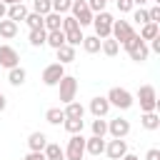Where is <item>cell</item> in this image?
Here are the masks:
<instances>
[{
  "instance_id": "6da1fadb",
  "label": "cell",
  "mask_w": 160,
  "mask_h": 160,
  "mask_svg": "<svg viewBox=\"0 0 160 160\" xmlns=\"http://www.w3.org/2000/svg\"><path fill=\"white\" fill-rule=\"evenodd\" d=\"M122 48L128 50L130 60H135V62H145V60H148V55H150V48H148V45H145V40H142L140 35H135V32L122 42Z\"/></svg>"
},
{
  "instance_id": "7a4b0ae2",
  "label": "cell",
  "mask_w": 160,
  "mask_h": 160,
  "mask_svg": "<svg viewBox=\"0 0 160 160\" xmlns=\"http://www.w3.org/2000/svg\"><path fill=\"white\" fill-rule=\"evenodd\" d=\"M108 98V102H110V108H120V110H128V108H132V92L130 90H125V88H110V92L105 95Z\"/></svg>"
},
{
  "instance_id": "3957f363",
  "label": "cell",
  "mask_w": 160,
  "mask_h": 160,
  "mask_svg": "<svg viewBox=\"0 0 160 160\" xmlns=\"http://www.w3.org/2000/svg\"><path fill=\"white\" fill-rule=\"evenodd\" d=\"M135 98L140 100V110H142V112L158 110V95H155V88H152V85H140L138 92H135Z\"/></svg>"
},
{
  "instance_id": "277c9868",
  "label": "cell",
  "mask_w": 160,
  "mask_h": 160,
  "mask_svg": "<svg viewBox=\"0 0 160 160\" xmlns=\"http://www.w3.org/2000/svg\"><path fill=\"white\" fill-rule=\"evenodd\" d=\"M112 15L108 12V10H102V12H95L92 15V28H95V35L100 38V40H105V38H110V30H112Z\"/></svg>"
},
{
  "instance_id": "5b68a950",
  "label": "cell",
  "mask_w": 160,
  "mask_h": 160,
  "mask_svg": "<svg viewBox=\"0 0 160 160\" xmlns=\"http://www.w3.org/2000/svg\"><path fill=\"white\" fill-rule=\"evenodd\" d=\"M62 152H65V160H82V155H85V138H82V132H75L68 140V148Z\"/></svg>"
},
{
  "instance_id": "8992f818",
  "label": "cell",
  "mask_w": 160,
  "mask_h": 160,
  "mask_svg": "<svg viewBox=\"0 0 160 160\" xmlns=\"http://www.w3.org/2000/svg\"><path fill=\"white\" fill-rule=\"evenodd\" d=\"M70 12H72V18L78 20V25L80 28H85V25H92V10L85 5V0H72V5H70Z\"/></svg>"
},
{
  "instance_id": "52a82bcc",
  "label": "cell",
  "mask_w": 160,
  "mask_h": 160,
  "mask_svg": "<svg viewBox=\"0 0 160 160\" xmlns=\"http://www.w3.org/2000/svg\"><path fill=\"white\" fill-rule=\"evenodd\" d=\"M58 88H60V102H72L75 100V95H78V80L72 75H62L60 82H58Z\"/></svg>"
},
{
  "instance_id": "ba28073f",
  "label": "cell",
  "mask_w": 160,
  "mask_h": 160,
  "mask_svg": "<svg viewBox=\"0 0 160 160\" xmlns=\"http://www.w3.org/2000/svg\"><path fill=\"white\" fill-rule=\"evenodd\" d=\"M62 75H65V65H62V62H50V65L42 70V82H45L48 88H52V85L60 82Z\"/></svg>"
},
{
  "instance_id": "9c48e42d",
  "label": "cell",
  "mask_w": 160,
  "mask_h": 160,
  "mask_svg": "<svg viewBox=\"0 0 160 160\" xmlns=\"http://www.w3.org/2000/svg\"><path fill=\"white\" fill-rule=\"evenodd\" d=\"M112 40H118V45H122L130 35H132V25L128 20H112V30H110Z\"/></svg>"
},
{
  "instance_id": "30bf717a",
  "label": "cell",
  "mask_w": 160,
  "mask_h": 160,
  "mask_svg": "<svg viewBox=\"0 0 160 160\" xmlns=\"http://www.w3.org/2000/svg\"><path fill=\"white\" fill-rule=\"evenodd\" d=\"M125 152H128V142H125V138H112L110 142H105V155H108L110 160H120Z\"/></svg>"
},
{
  "instance_id": "8fae6325",
  "label": "cell",
  "mask_w": 160,
  "mask_h": 160,
  "mask_svg": "<svg viewBox=\"0 0 160 160\" xmlns=\"http://www.w3.org/2000/svg\"><path fill=\"white\" fill-rule=\"evenodd\" d=\"M20 65V52L12 45H0V68H15Z\"/></svg>"
},
{
  "instance_id": "7c38bea8",
  "label": "cell",
  "mask_w": 160,
  "mask_h": 160,
  "mask_svg": "<svg viewBox=\"0 0 160 160\" xmlns=\"http://www.w3.org/2000/svg\"><path fill=\"white\" fill-rule=\"evenodd\" d=\"M108 132H110L112 138H128V132H130V120H125V118L110 120V122H108Z\"/></svg>"
},
{
  "instance_id": "4fadbf2b",
  "label": "cell",
  "mask_w": 160,
  "mask_h": 160,
  "mask_svg": "<svg viewBox=\"0 0 160 160\" xmlns=\"http://www.w3.org/2000/svg\"><path fill=\"white\" fill-rule=\"evenodd\" d=\"M90 112H92L95 118H105V115L110 112V102H108V98H102V95L92 98V100H90Z\"/></svg>"
},
{
  "instance_id": "5bb4252c",
  "label": "cell",
  "mask_w": 160,
  "mask_h": 160,
  "mask_svg": "<svg viewBox=\"0 0 160 160\" xmlns=\"http://www.w3.org/2000/svg\"><path fill=\"white\" fill-rule=\"evenodd\" d=\"M85 152H90L92 158H100V155L105 152V140L98 138V135L88 138V140H85Z\"/></svg>"
},
{
  "instance_id": "9a60e30c",
  "label": "cell",
  "mask_w": 160,
  "mask_h": 160,
  "mask_svg": "<svg viewBox=\"0 0 160 160\" xmlns=\"http://www.w3.org/2000/svg\"><path fill=\"white\" fill-rule=\"evenodd\" d=\"M25 78H28V72H25V68H20V65H15V68L8 70V82L15 85V88H20V85L25 82Z\"/></svg>"
},
{
  "instance_id": "2e32d148",
  "label": "cell",
  "mask_w": 160,
  "mask_h": 160,
  "mask_svg": "<svg viewBox=\"0 0 160 160\" xmlns=\"http://www.w3.org/2000/svg\"><path fill=\"white\" fill-rule=\"evenodd\" d=\"M28 12H30V10H28L22 2H15V5H8V15H5V18L18 22V20H25V15H28Z\"/></svg>"
},
{
  "instance_id": "e0dca14e",
  "label": "cell",
  "mask_w": 160,
  "mask_h": 160,
  "mask_svg": "<svg viewBox=\"0 0 160 160\" xmlns=\"http://www.w3.org/2000/svg\"><path fill=\"white\" fill-rule=\"evenodd\" d=\"M60 25H62V15L60 12H48V15H42V28L45 30H60Z\"/></svg>"
},
{
  "instance_id": "ac0fdd59",
  "label": "cell",
  "mask_w": 160,
  "mask_h": 160,
  "mask_svg": "<svg viewBox=\"0 0 160 160\" xmlns=\"http://www.w3.org/2000/svg\"><path fill=\"white\" fill-rule=\"evenodd\" d=\"M15 35H18V22H15V20L2 18V20H0V38L10 40V38H15Z\"/></svg>"
},
{
  "instance_id": "d6986e66",
  "label": "cell",
  "mask_w": 160,
  "mask_h": 160,
  "mask_svg": "<svg viewBox=\"0 0 160 160\" xmlns=\"http://www.w3.org/2000/svg\"><path fill=\"white\" fill-rule=\"evenodd\" d=\"M45 45H50L52 50H58L60 45H65V32H62V30H48Z\"/></svg>"
},
{
  "instance_id": "ffe728a7",
  "label": "cell",
  "mask_w": 160,
  "mask_h": 160,
  "mask_svg": "<svg viewBox=\"0 0 160 160\" xmlns=\"http://www.w3.org/2000/svg\"><path fill=\"white\" fill-rule=\"evenodd\" d=\"M55 52H58V62H62V65H68V62H72V60H75V48H72V45H68V42H65V45H60Z\"/></svg>"
},
{
  "instance_id": "44dd1931",
  "label": "cell",
  "mask_w": 160,
  "mask_h": 160,
  "mask_svg": "<svg viewBox=\"0 0 160 160\" xmlns=\"http://www.w3.org/2000/svg\"><path fill=\"white\" fill-rule=\"evenodd\" d=\"M140 125H142L145 130H158V128H160V115H158L155 110H152V112H142Z\"/></svg>"
},
{
  "instance_id": "7402d4cb",
  "label": "cell",
  "mask_w": 160,
  "mask_h": 160,
  "mask_svg": "<svg viewBox=\"0 0 160 160\" xmlns=\"http://www.w3.org/2000/svg\"><path fill=\"white\" fill-rule=\"evenodd\" d=\"M45 145H48V138H45V132H40V130L30 132V138H28V148H30V150H42Z\"/></svg>"
},
{
  "instance_id": "603a6c76",
  "label": "cell",
  "mask_w": 160,
  "mask_h": 160,
  "mask_svg": "<svg viewBox=\"0 0 160 160\" xmlns=\"http://www.w3.org/2000/svg\"><path fill=\"white\" fill-rule=\"evenodd\" d=\"M42 152H45V160H65V152L58 142H48L42 148Z\"/></svg>"
},
{
  "instance_id": "cb8c5ba5",
  "label": "cell",
  "mask_w": 160,
  "mask_h": 160,
  "mask_svg": "<svg viewBox=\"0 0 160 160\" xmlns=\"http://www.w3.org/2000/svg\"><path fill=\"white\" fill-rule=\"evenodd\" d=\"M45 38H48V30H45V28H35V30H30V35H28V40H30L32 48H42V45H45Z\"/></svg>"
},
{
  "instance_id": "d4e9b609",
  "label": "cell",
  "mask_w": 160,
  "mask_h": 160,
  "mask_svg": "<svg viewBox=\"0 0 160 160\" xmlns=\"http://www.w3.org/2000/svg\"><path fill=\"white\" fill-rule=\"evenodd\" d=\"M62 112H65V118H80V120L85 118V108L80 102H75V100L72 102H65V110Z\"/></svg>"
},
{
  "instance_id": "484cf974",
  "label": "cell",
  "mask_w": 160,
  "mask_h": 160,
  "mask_svg": "<svg viewBox=\"0 0 160 160\" xmlns=\"http://www.w3.org/2000/svg\"><path fill=\"white\" fill-rule=\"evenodd\" d=\"M100 42H102V40H100L98 35H88V38H82V42H80V45L85 48V52H90V55H92V52H100Z\"/></svg>"
},
{
  "instance_id": "4316f807",
  "label": "cell",
  "mask_w": 160,
  "mask_h": 160,
  "mask_svg": "<svg viewBox=\"0 0 160 160\" xmlns=\"http://www.w3.org/2000/svg\"><path fill=\"white\" fill-rule=\"evenodd\" d=\"M62 125H65V130H68L70 135H75V132H82L85 120H80V118H65V120H62Z\"/></svg>"
},
{
  "instance_id": "83f0119b",
  "label": "cell",
  "mask_w": 160,
  "mask_h": 160,
  "mask_svg": "<svg viewBox=\"0 0 160 160\" xmlns=\"http://www.w3.org/2000/svg\"><path fill=\"white\" fill-rule=\"evenodd\" d=\"M158 35H160L158 22H145V25L140 28V38H142V40H152V38H158Z\"/></svg>"
},
{
  "instance_id": "f1b7e54d",
  "label": "cell",
  "mask_w": 160,
  "mask_h": 160,
  "mask_svg": "<svg viewBox=\"0 0 160 160\" xmlns=\"http://www.w3.org/2000/svg\"><path fill=\"white\" fill-rule=\"evenodd\" d=\"M100 50L108 55V58H112V55H118V50H120V45H118V40H112V38H105L102 42H100Z\"/></svg>"
},
{
  "instance_id": "f546056e",
  "label": "cell",
  "mask_w": 160,
  "mask_h": 160,
  "mask_svg": "<svg viewBox=\"0 0 160 160\" xmlns=\"http://www.w3.org/2000/svg\"><path fill=\"white\" fill-rule=\"evenodd\" d=\"M45 120H48L50 125H60V122L65 120V112H62V108H50V110L45 112Z\"/></svg>"
},
{
  "instance_id": "4dcf8cb0",
  "label": "cell",
  "mask_w": 160,
  "mask_h": 160,
  "mask_svg": "<svg viewBox=\"0 0 160 160\" xmlns=\"http://www.w3.org/2000/svg\"><path fill=\"white\" fill-rule=\"evenodd\" d=\"M92 135H98V138H105L108 135V122L102 118H95L92 120Z\"/></svg>"
},
{
  "instance_id": "1f68e13d",
  "label": "cell",
  "mask_w": 160,
  "mask_h": 160,
  "mask_svg": "<svg viewBox=\"0 0 160 160\" xmlns=\"http://www.w3.org/2000/svg\"><path fill=\"white\" fill-rule=\"evenodd\" d=\"M50 5H52V12H60V15H65V12H70V5H72V0H50Z\"/></svg>"
},
{
  "instance_id": "d6a6232c",
  "label": "cell",
  "mask_w": 160,
  "mask_h": 160,
  "mask_svg": "<svg viewBox=\"0 0 160 160\" xmlns=\"http://www.w3.org/2000/svg\"><path fill=\"white\" fill-rule=\"evenodd\" d=\"M25 22H28V28H30V30L42 28V15H40V12H28V15H25Z\"/></svg>"
},
{
  "instance_id": "836d02e7",
  "label": "cell",
  "mask_w": 160,
  "mask_h": 160,
  "mask_svg": "<svg viewBox=\"0 0 160 160\" xmlns=\"http://www.w3.org/2000/svg\"><path fill=\"white\" fill-rule=\"evenodd\" d=\"M52 10L50 0H32V12H40V15H48Z\"/></svg>"
},
{
  "instance_id": "e575fe53",
  "label": "cell",
  "mask_w": 160,
  "mask_h": 160,
  "mask_svg": "<svg viewBox=\"0 0 160 160\" xmlns=\"http://www.w3.org/2000/svg\"><path fill=\"white\" fill-rule=\"evenodd\" d=\"M132 20H135V22H140V25H145V22H150V18H148V10H145V8L140 5V8H138V10L132 12Z\"/></svg>"
},
{
  "instance_id": "d590c367",
  "label": "cell",
  "mask_w": 160,
  "mask_h": 160,
  "mask_svg": "<svg viewBox=\"0 0 160 160\" xmlns=\"http://www.w3.org/2000/svg\"><path fill=\"white\" fill-rule=\"evenodd\" d=\"M85 5H88L92 12H102L105 5H108V0H85Z\"/></svg>"
},
{
  "instance_id": "8d00e7d4",
  "label": "cell",
  "mask_w": 160,
  "mask_h": 160,
  "mask_svg": "<svg viewBox=\"0 0 160 160\" xmlns=\"http://www.w3.org/2000/svg\"><path fill=\"white\" fill-rule=\"evenodd\" d=\"M148 18H150V22H160V5H152L148 10Z\"/></svg>"
},
{
  "instance_id": "74e56055",
  "label": "cell",
  "mask_w": 160,
  "mask_h": 160,
  "mask_svg": "<svg viewBox=\"0 0 160 160\" xmlns=\"http://www.w3.org/2000/svg\"><path fill=\"white\" fill-rule=\"evenodd\" d=\"M115 2H118V10H120V12H130L132 5H135L132 0H115Z\"/></svg>"
},
{
  "instance_id": "f35d334b",
  "label": "cell",
  "mask_w": 160,
  "mask_h": 160,
  "mask_svg": "<svg viewBox=\"0 0 160 160\" xmlns=\"http://www.w3.org/2000/svg\"><path fill=\"white\" fill-rule=\"evenodd\" d=\"M22 160H45V152H42V150H30Z\"/></svg>"
},
{
  "instance_id": "ab89813d",
  "label": "cell",
  "mask_w": 160,
  "mask_h": 160,
  "mask_svg": "<svg viewBox=\"0 0 160 160\" xmlns=\"http://www.w3.org/2000/svg\"><path fill=\"white\" fill-rule=\"evenodd\" d=\"M145 160H160V150H158V148H150V150L145 152Z\"/></svg>"
},
{
  "instance_id": "60d3db41",
  "label": "cell",
  "mask_w": 160,
  "mask_h": 160,
  "mask_svg": "<svg viewBox=\"0 0 160 160\" xmlns=\"http://www.w3.org/2000/svg\"><path fill=\"white\" fill-rule=\"evenodd\" d=\"M150 50H152V52H160V35H158V38H152V45H150Z\"/></svg>"
},
{
  "instance_id": "b9f144b4",
  "label": "cell",
  "mask_w": 160,
  "mask_h": 160,
  "mask_svg": "<svg viewBox=\"0 0 160 160\" xmlns=\"http://www.w3.org/2000/svg\"><path fill=\"white\" fill-rule=\"evenodd\" d=\"M5 15H8V5H5V2H2V0H0V20H2V18H5Z\"/></svg>"
},
{
  "instance_id": "7bdbcfd3",
  "label": "cell",
  "mask_w": 160,
  "mask_h": 160,
  "mask_svg": "<svg viewBox=\"0 0 160 160\" xmlns=\"http://www.w3.org/2000/svg\"><path fill=\"white\" fill-rule=\"evenodd\" d=\"M120 160H140V158H138V155H132V152H125Z\"/></svg>"
},
{
  "instance_id": "ee69618b",
  "label": "cell",
  "mask_w": 160,
  "mask_h": 160,
  "mask_svg": "<svg viewBox=\"0 0 160 160\" xmlns=\"http://www.w3.org/2000/svg\"><path fill=\"white\" fill-rule=\"evenodd\" d=\"M5 105H8V100H5V95H2V90H0V112L5 110Z\"/></svg>"
},
{
  "instance_id": "f6af8a7d",
  "label": "cell",
  "mask_w": 160,
  "mask_h": 160,
  "mask_svg": "<svg viewBox=\"0 0 160 160\" xmlns=\"http://www.w3.org/2000/svg\"><path fill=\"white\" fill-rule=\"evenodd\" d=\"M5 5H15V2H22V0H2Z\"/></svg>"
},
{
  "instance_id": "bcb514c9",
  "label": "cell",
  "mask_w": 160,
  "mask_h": 160,
  "mask_svg": "<svg viewBox=\"0 0 160 160\" xmlns=\"http://www.w3.org/2000/svg\"><path fill=\"white\" fill-rule=\"evenodd\" d=\"M132 2H135V5H145L148 0H132Z\"/></svg>"
}]
</instances>
